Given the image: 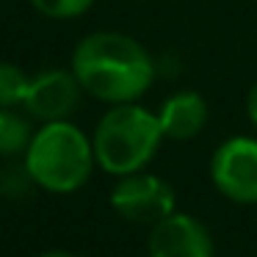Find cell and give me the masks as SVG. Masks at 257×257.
I'll return each instance as SVG.
<instances>
[{"label": "cell", "mask_w": 257, "mask_h": 257, "mask_svg": "<svg viewBox=\"0 0 257 257\" xmlns=\"http://www.w3.org/2000/svg\"><path fill=\"white\" fill-rule=\"evenodd\" d=\"M150 257H216L213 235L196 216L174 210L155 227L147 238Z\"/></svg>", "instance_id": "52a82bcc"}, {"label": "cell", "mask_w": 257, "mask_h": 257, "mask_svg": "<svg viewBox=\"0 0 257 257\" xmlns=\"http://www.w3.org/2000/svg\"><path fill=\"white\" fill-rule=\"evenodd\" d=\"M158 119L166 141H194L207 127L210 105L196 89H180L163 100Z\"/></svg>", "instance_id": "ba28073f"}, {"label": "cell", "mask_w": 257, "mask_h": 257, "mask_svg": "<svg viewBox=\"0 0 257 257\" xmlns=\"http://www.w3.org/2000/svg\"><path fill=\"white\" fill-rule=\"evenodd\" d=\"M31 188H36V183L31 180L25 163H6L0 169V196L6 199H23Z\"/></svg>", "instance_id": "7c38bea8"}, {"label": "cell", "mask_w": 257, "mask_h": 257, "mask_svg": "<svg viewBox=\"0 0 257 257\" xmlns=\"http://www.w3.org/2000/svg\"><path fill=\"white\" fill-rule=\"evenodd\" d=\"M34 139L31 116L20 108H0V158H23Z\"/></svg>", "instance_id": "9c48e42d"}, {"label": "cell", "mask_w": 257, "mask_h": 257, "mask_svg": "<svg viewBox=\"0 0 257 257\" xmlns=\"http://www.w3.org/2000/svg\"><path fill=\"white\" fill-rule=\"evenodd\" d=\"M23 163L36 188L58 196L80 191L97 169L91 136L72 119L39 124L23 155Z\"/></svg>", "instance_id": "7a4b0ae2"}, {"label": "cell", "mask_w": 257, "mask_h": 257, "mask_svg": "<svg viewBox=\"0 0 257 257\" xmlns=\"http://www.w3.org/2000/svg\"><path fill=\"white\" fill-rule=\"evenodd\" d=\"M39 257H78V254H72V251H64V249H50V251H45V254H39Z\"/></svg>", "instance_id": "5bb4252c"}, {"label": "cell", "mask_w": 257, "mask_h": 257, "mask_svg": "<svg viewBox=\"0 0 257 257\" xmlns=\"http://www.w3.org/2000/svg\"><path fill=\"white\" fill-rule=\"evenodd\" d=\"M69 69L86 97L102 105L141 102L155 86L158 64L136 36L122 31H91L75 45Z\"/></svg>", "instance_id": "6da1fadb"}, {"label": "cell", "mask_w": 257, "mask_h": 257, "mask_svg": "<svg viewBox=\"0 0 257 257\" xmlns=\"http://www.w3.org/2000/svg\"><path fill=\"white\" fill-rule=\"evenodd\" d=\"M210 183L235 205H257V136H229L213 150Z\"/></svg>", "instance_id": "5b68a950"}, {"label": "cell", "mask_w": 257, "mask_h": 257, "mask_svg": "<svg viewBox=\"0 0 257 257\" xmlns=\"http://www.w3.org/2000/svg\"><path fill=\"white\" fill-rule=\"evenodd\" d=\"M28 3L42 17L56 20V23H69V20H78L83 14H89V9L94 6L97 0H28Z\"/></svg>", "instance_id": "8fae6325"}, {"label": "cell", "mask_w": 257, "mask_h": 257, "mask_svg": "<svg viewBox=\"0 0 257 257\" xmlns=\"http://www.w3.org/2000/svg\"><path fill=\"white\" fill-rule=\"evenodd\" d=\"M86 97L83 86L78 83L75 72L69 67H50L31 75V86L25 94L23 111L39 124L72 119V113L80 108V100Z\"/></svg>", "instance_id": "8992f818"}, {"label": "cell", "mask_w": 257, "mask_h": 257, "mask_svg": "<svg viewBox=\"0 0 257 257\" xmlns=\"http://www.w3.org/2000/svg\"><path fill=\"white\" fill-rule=\"evenodd\" d=\"M108 202L116 216H122L130 224H141V227H155L158 221H163L177 210V194L169 185V180L147 169L116 177Z\"/></svg>", "instance_id": "277c9868"}, {"label": "cell", "mask_w": 257, "mask_h": 257, "mask_svg": "<svg viewBox=\"0 0 257 257\" xmlns=\"http://www.w3.org/2000/svg\"><path fill=\"white\" fill-rule=\"evenodd\" d=\"M31 75L14 61H0V108H23Z\"/></svg>", "instance_id": "30bf717a"}, {"label": "cell", "mask_w": 257, "mask_h": 257, "mask_svg": "<svg viewBox=\"0 0 257 257\" xmlns=\"http://www.w3.org/2000/svg\"><path fill=\"white\" fill-rule=\"evenodd\" d=\"M243 108H246V119H249L251 127L257 130V80L249 86V91H246V102H243Z\"/></svg>", "instance_id": "4fadbf2b"}, {"label": "cell", "mask_w": 257, "mask_h": 257, "mask_svg": "<svg viewBox=\"0 0 257 257\" xmlns=\"http://www.w3.org/2000/svg\"><path fill=\"white\" fill-rule=\"evenodd\" d=\"M163 141L166 136L158 113L141 102L108 105L91 133L97 169L111 177L144 172L161 152Z\"/></svg>", "instance_id": "3957f363"}]
</instances>
